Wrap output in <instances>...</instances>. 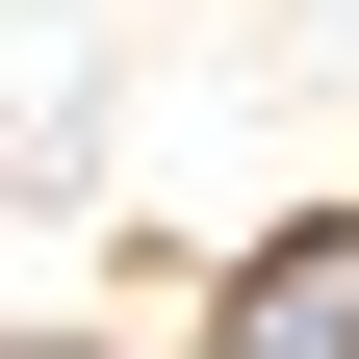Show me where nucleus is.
<instances>
[{
    "label": "nucleus",
    "instance_id": "obj_1",
    "mask_svg": "<svg viewBox=\"0 0 359 359\" xmlns=\"http://www.w3.org/2000/svg\"><path fill=\"white\" fill-rule=\"evenodd\" d=\"M205 359H359V205H334V231H283V257H257V283H231V334H205Z\"/></svg>",
    "mask_w": 359,
    "mask_h": 359
}]
</instances>
